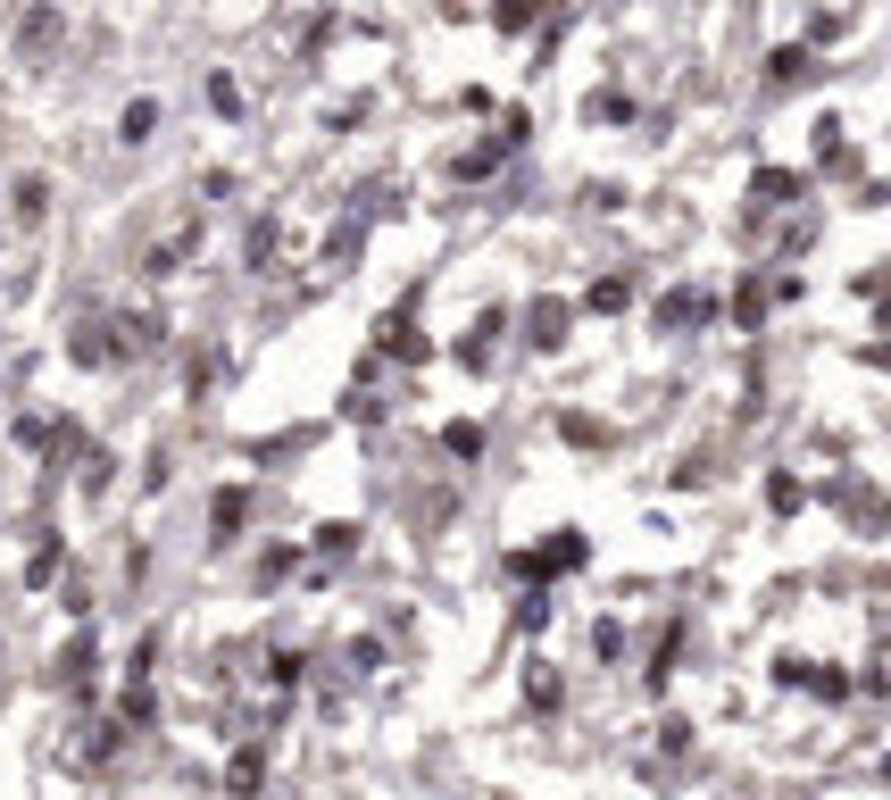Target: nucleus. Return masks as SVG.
Listing matches in <instances>:
<instances>
[{"label":"nucleus","instance_id":"obj_6","mask_svg":"<svg viewBox=\"0 0 891 800\" xmlns=\"http://www.w3.org/2000/svg\"><path fill=\"white\" fill-rule=\"evenodd\" d=\"M67 359H76V367H109V359H117V350H109V317H76Z\"/></svg>","mask_w":891,"mask_h":800},{"label":"nucleus","instance_id":"obj_2","mask_svg":"<svg viewBox=\"0 0 891 800\" xmlns=\"http://www.w3.org/2000/svg\"><path fill=\"white\" fill-rule=\"evenodd\" d=\"M376 350H383V359H400V367L434 359V343H425V334H417V317H409V309H392V317L376 325Z\"/></svg>","mask_w":891,"mask_h":800},{"label":"nucleus","instance_id":"obj_31","mask_svg":"<svg viewBox=\"0 0 891 800\" xmlns=\"http://www.w3.org/2000/svg\"><path fill=\"white\" fill-rule=\"evenodd\" d=\"M76 484H84V493H109V451L84 458V476H76Z\"/></svg>","mask_w":891,"mask_h":800},{"label":"nucleus","instance_id":"obj_26","mask_svg":"<svg viewBox=\"0 0 891 800\" xmlns=\"http://www.w3.org/2000/svg\"><path fill=\"white\" fill-rule=\"evenodd\" d=\"M542 617H551V592H542V584H525V609H517V626H525V634H542Z\"/></svg>","mask_w":891,"mask_h":800},{"label":"nucleus","instance_id":"obj_7","mask_svg":"<svg viewBox=\"0 0 891 800\" xmlns=\"http://www.w3.org/2000/svg\"><path fill=\"white\" fill-rule=\"evenodd\" d=\"M58 34H67V18H58L51 0H34V9H25V18H18V51H51Z\"/></svg>","mask_w":891,"mask_h":800},{"label":"nucleus","instance_id":"obj_24","mask_svg":"<svg viewBox=\"0 0 891 800\" xmlns=\"http://www.w3.org/2000/svg\"><path fill=\"white\" fill-rule=\"evenodd\" d=\"M209 109H217V117H242V84H233V76H209Z\"/></svg>","mask_w":891,"mask_h":800},{"label":"nucleus","instance_id":"obj_17","mask_svg":"<svg viewBox=\"0 0 891 800\" xmlns=\"http://www.w3.org/2000/svg\"><path fill=\"white\" fill-rule=\"evenodd\" d=\"M442 451H450V458H483V425H475V418L442 425Z\"/></svg>","mask_w":891,"mask_h":800},{"label":"nucleus","instance_id":"obj_3","mask_svg":"<svg viewBox=\"0 0 891 800\" xmlns=\"http://www.w3.org/2000/svg\"><path fill=\"white\" fill-rule=\"evenodd\" d=\"M633 267H608V275H591V292H584V309H600V317H626L633 309Z\"/></svg>","mask_w":891,"mask_h":800},{"label":"nucleus","instance_id":"obj_11","mask_svg":"<svg viewBox=\"0 0 891 800\" xmlns=\"http://www.w3.org/2000/svg\"><path fill=\"white\" fill-rule=\"evenodd\" d=\"M259 783H267V750L250 743V750H233V759H226V792H233V800H250Z\"/></svg>","mask_w":891,"mask_h":800},{"label":"nucleus","instance_id":"obj_22","mask_svg":"<svg viewBox=\"0 0 891 800\" xmlns=\"http://www.w3.org/2000/svg\"><path fill=\"white\" fill-rule=\"evenodd\" d=\"M767 76H775V84H800V76H808V51H800V42H783V51L767 58Z\"/></svg>","mask_w":891,"mask_h":800},{"label":"nucleus","instance_id":"obj_32","mask_svg":"<svg viewBox=\"0 0 891 800\" xmlns=\"http://www.w3.org/2000/svg\"><path fill=\"white\" fill-rule=\"evenodd\" d=\"M525 133H533V117H525V109H509V117H500V151H517Z\"/></svg>","mask_w":891,"mask_h":800},{"label":"nucleus","instance_id":"obj_4","mask_svg":"<svg viewBox=\"0 0 891 800\" xmlns=\"http://www.w3.org/2000/svg\"><path fill=\"white\" fill-rule=\"evenodd\" d=\"M242 526H250V493H242V484H226V493L209 500V542L226 551V542H233Z\"/></svg>","mask_w":891,"mask_h":800},{"label":"nucleus","instance_id":"obj_12","mask_svg":"<svg viewBox=\"0 0 891 800\" xmlns=\"http://www.w3.org/2000/svg\"><path fill=\"white\" fill-rule=\"evenodd\" d=\"M93 667H100V642H93V634H76V642L58 650L51 675H58V684H93Z\"/></svg>","mask_w":891,"mask_h":800},{"label":"nucleus","instance_id":"obj_13","mask_svg":"<svg viewBox=\"0 0 891 800\" xmlns=\"http://www.w3.org/2000/svg\"><path fill=\"white\" fill-rule=\"evenodd\" d=\"M159 133V100L142 93V100H126V117H117V142H151Z\"/></svg>","mask_w":891,"mask_h":800},{"label":"nucleus","instance_id":"obj_25","mask_svg":"<svg viewBox=\"0 0 891 800\" xmlns=\"http://www.w3.org/2000/svg\"><path fill=\"white\" fill-rule=\"evenodd\" d=\"M267 675H275V684H301V675H308V650H275V659H267Z\"/></svg>","mask_w":891,"mask_h":800},{"label":"nucleus","instance_id":"obj_1","mask_svg":"<svg viewBox=\"0 0 891 800\" xmlns=\"http://www.w3.org/2000/svg\"><path fill=\"white\" fill-rule=\"evenodd\" d=\"M567 334H575V301L542 292V301L525 309V343H533V350H567Z\"/></svg>","mask_w":891,"mask_h":800},{"label":"nucleus","instance_id":"obj_19","mask_svg":"<svg viewBox=\"0 0 891 800\" xmlns=\"http://www.w3.org/2000/svg\"><path fill=\"white\" fill-rule=\"evenodd\" d=\"M584 117H600V126H617V117H633V100L617 93V84H600V93L584 100Z\"/></svg>","mask_w":891,"mask_h":800},{"label":"nucleus","instance_id":"obj_20","mask_svg":"<svg viewBox=\"0 0 891 800\" xmlns=\"http://www.w3.org/2000/svg\"><path fill=\"white\" fill-rule=\"evenodd\" d=\"M350 250H367V226L350 217V226H334V242H325V267H350Z\"/></svg>","mask_w":891,"mask_h":800},{"label":"nucleus","instance_id":"obj_18","mask_svg":"<svg viewBox=\"0 0 891 800\" xmlns=\"http://www.w3.org/2000/svg\"><path fill=\"white\" fill-rule=\"evenodd\" d=\"M734 317L750 325V334H759V317H767V292H759V275H741V284H734Z\"/></svg>","mask_w":891,"mask_h":800},{"label":"nucleus","instance_id":"obj_15","mask_svg":"<svg viewBox=\"0 0 891 800\" xmlns=\"http://www.w3.org/2000/svg\"><path fill=\"white\" fill-rule=\"evenodd\" d=\"M51 217V175H18V226H42Z\"/></svg>","mask_w":891,"mask_h":800},{"label":"nucleus","instance_id":"obj_21","mask_svg":"<svg viewBox=\"0 0 891 800\" xmlns=\"http://www.w3.org/2000/svg\"><path fill=\"white\" fill-rule=\"evenodd\" d=\"M525 701H533V709H558V701H567V684H558L551 667H533V675H525Z\"/></svg>","mask_w":891,"mask_h":800},{"label":"nucleus","instance_id":"obj_30","mask_svg":"<svg viewBox=\"0 0 891 800\" xmlns=\"http://www.w3.org/2000/svg\"><path fill=\"white\" fill-rule=\"evenodd\" d=\"M117 734H126V725H93V734H84V759H109Z\"/></svg>","mask_w":891,"mask_h":800},{"label":"nucleus","instance_id":"obj_16","mask_svg":"<svg viewBox=\"0 0 891 800\" xmlns=\"http://www.w3.org/2000/svg\"><path fill=\"white\" fill-rule=\"evenodd\" d=\"M675 659H683V626H666V634H659V650H650V692H666Z\"/></svg>","mask_w":891,"mask_h":800},{"label":"nucleus","instance_id":"obj_33","mask_svg":"<svg viewBox=\"0 0 891 800\" xmlns=\"http://www.w3.org/2000/svg\"><path fill=\"white\" fill-rule=\"evenodd\" d=\"M767 500H775V509L792 517V509H800V476H775V484H767Z\"/></svg>","mask_w":891,"mask_h":800},{"label":"nucleus","instance_id":"obj_8","mask_svg":"<svg viewBox=\"0 0 891 800\" xmlns=\"http://www.w3.org/2000/svg\"><path fill=\"white\" fill-rule=\"evenodd\" d=\"M708 309H717V301H708V292H692V284H675V292H666V301H659V325H666V334H683V325H700V317H708Z\"/></svg>","mask_w":891,"mask_h":800},{"label":"nucleus","instance_id":"obj_10","mask_svg":"<svg viewBox=\"0 0 891 800\" xmlns=\"http://www.w3.org/2000/svg\"><path fill=\"white\" fill-rule=\"evenodd\" d=\"M750 201H759V209H792V201H800V175H792V167H759V175H750Z\"/></svg>","mask_w":891,"mask_h":800},{"label":"nucleus","instance_id":"obj_9","mask_svg":"<svg viewBox=\"0 0 891 800\" xmlns=\"http://www.w3.org/2000/svg\"><path fill=\"white\" fill-rule=\"evenodd\" d=\"M275 250H284V217H250V234H242V259L267 275V267H275Z\"/></svg>","mask_w":891,"mask_h":800},{"label":"nucleus","instance_id":"obj_29","mask_svg":"<svg viewBox=\"0 0 891 800\" xmlns=\"http://www.w3.org/2000/svg\"><path fill=\"white\" fill-rule=\"evenodd\" d=\"M591 650H600V659H617V650H626V626H617V617H600V626H591Z\"/></svg>","mask_w":891,"mask_h":800},{"label":"nucleus","instance_id":"obj_27","mask_svg":"<svg viewBox=\"0 0 891 800\" xmlns=\"http://www.w3.org/2000/svg\"><path fill=\"white\" fill-rule=\"evenodd\" d=\"M492 25H500V34H525V25H533V0H500Z\"/></svg>","mask_w":891,"mask_h":800},{"label":"nucleus","instance_id":"obj_23","mask_svg":"<svg viewBox=\"0 0 891 800\" xmlns=\"http://www.w3.org/2000/svg\"><path fill=\"white\" fill-rule=\"evenodd\" d=\"M9 434H18V451H51V425H42L34 409H18V425H9Z\"/></svg>","mask_w":891,"mask_h":800},{"label":"nucleus","instance_id":"obj_28","mask_svg":"<svg viewBox=\"0 0 891 800\" xmlns=\"http://www.w3.org/2000/svg\"><path fill=\"white\" fill-rule=\"evenodd\" d=\"M317 551H334V559L359 551V526H317Z\"/></svg>","mask_w":891,"mask_h":800},{"label":"nucleus","instance_id":"obj_5","mask_svg":"<svg viewBox=\"0 0 891 800\" xmlns=\"http://www.w3.org/2000/svg\"><path fill=\"white\" fill-rule=\"evenodd\" d=\"M584 559H591V542H584V533H551V542L533 551V567H542V584H551V575H575Z\"/></svg>","mask_w":891,"mask_h":800},{"label":"nucleus","instance_id":"obj_14","mask_svg":"<svg viewBox=\"0 0 891 800\" xmlns=\"http://www.w3.org/2000/svg\"><path fill=\"white\" fill-rule=\"evenodd\" d=\"M58 567H67V542H58V533H42V542H34V559H25V592H34V584H51Z\"/></svg>","mask_w":891,"mask_h":800}]
</instances>
